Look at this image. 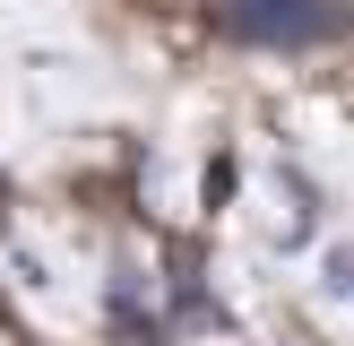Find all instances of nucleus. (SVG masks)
<instances>
[{
    "label": "nucleus",
    "instance_id": "obj_1",
    "mask_svg": "<svg viewBox=\"0 0 354 346\" xmlns=\"http://www.w3.org/2000/svg\"><path fill=\"white\" fill-rule=\"evenodd\" d=\"M346 17L328 0H234L225 9V35L234 44H268V52H303V44H328Z\"/></svg>",
    "mask_w": 354,
    "mask_h": 346
}]
</instances>
